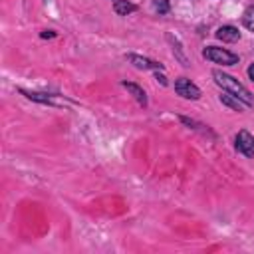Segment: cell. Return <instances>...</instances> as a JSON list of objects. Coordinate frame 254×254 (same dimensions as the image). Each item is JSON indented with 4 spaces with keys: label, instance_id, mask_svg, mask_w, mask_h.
Here are the masks:
<instances>
[{
    "label": "cell",
    "instance_id": "1",
    "mask_svg": "<svg viewBox=\"0 0 254 254\" xmlns=\"http://www.w3.org/2000/svg\"><path fill=\"white\" fill-rule=\"evenodd\" d=\"M212 77H214V81H216L222 89H226L228 93H232L234 97H238L244 105H254V97H252V93H250L242 83H238L232 75L222 73V71H212Z\"/></svg>",
    "mask_w": 254,
    "mask_h": 254
},
{
    "label": "cell",
    "instance_id": "2",
    "mask_svg": "<svg viewBox=\"0 0 254 254\" xmlns=\"http://www.w3.org/2000/svg\"><path fill=\"white\" fill-rule=\"evenodd\" d=\"M202 56L206 60H210L214 64H222V65H234V64H238V56L236 54H232V52H228L224 48H216V46L204 48Z\"/></svg>",
    "mask_w": 254,
    "mask_h": 254
},
{
    "label": "cell",
    "instance_id": "3",
    "mask_svg": "<svg viewBox=\"0 0 254 254\" xmlns=\"http://www.w3.org/2000/svg\"><path fill=\"white\" fill-rule=\"evenodd\" d=\"M175 91H177L179 95L187 97V99H198V97H200V89H198L190 79H187V77H179V79L175 81Z\"/></svg>",
    "mask_w": 254,
    "mask_h": 254
},
{
    "label": "cell",
    "instance_id": "4",
    "mask_svg": "<svg viewBox=\"0 0 254 254\" xmlns=\"http://www.w3.org/2000/svg\"><path fill=\"white\" fill-rule=\"evenodd\" d=\"M236 149L246 155V157H252L254 155V137L248 133V131H240L236 135Z\"/></svg>",
    "mask_w": 254,
    "mask_h": 254
},
{
    "label": "cell",
    "instance_id": "5",
    "mask_svg": "<svg viewBox=\"0 0 254 254\" xmlns=\"http://www.w3.org/2000/svg\"><path fill=\"white\" fill-rule=\"evenodd\" d=\"M216 38L222 40V42H236L240 38V32L234 26H222V28L216 30Z\"/></svg>",
    "mask_w": 254,
    "mask_h": 254
},
{
    "label": "cell",
    "instance_id": "6",
    "mask_svg": "<svg viewBox=\"0 0 254 254\" xmlns=\"http://www.w3.org/2000/svg\"><path fill=\"white\" fill-rule=\"evenodd\" d=\"M127 58H129V62H133L137 67H145V69H163L161 64L151 62V60H147V58H141V56H135V54H129Z\"/></svg>",
    "mask_w": 254,
    "mask_h": 254
},
{
    "label": "cell",
    "instance_id": "7",
    "mask_svg": "<svg viewBox=\"0 0 254 254\" xmlns=\"http://www.w3.org/2000/svg\"><path fill=\"white\" fill-rule=\"evenodd\" d=\"M220 101H222L224 105H228V107L236 109V111H242V109H244V103H242L238 97H234L232 93H228V91H224V93L220 95Z\"/></svg>",
    "mask_w": 254,
    "mask_h": 254
},
{
    "label": "cell",
    "instance_id": "8",
    "mask_svg": "<svg viewBox=\"0 0 254 254\" xmlns=\"http://www.w3.org/2000/svg\"><path fill=\"white\" fill-rule=\"evenodd\" d=\"M113 10H115L117 14H121V16H127L129 12H135V10H137V6H135V4H131V2H127V0H115Z\"/></svg>",
    "mask_w": 254,
    "mask_h": 254
},
{
    "label": "cell",
    "instance_id": "9",
    "mask_svg": "<svg viewBox=\"0 0 254 254\" xmlns=\"http://www.w3.org/2000/svg\"><path fill=\"white\" fill-rule=\"evenodd\" d=\"M123 85H125V87H127V89L133 93V97H135V99H137L141 105H147V97H145V91H143L141 87H137L135 83H123Z\"/></svg>",
    "mask_w": 254,
    "mask_h": 254
},
{
    "label": "cell",
    "instance_id": "10",
    "mask_svg": "<svg viewBox=\"0 0 254 254\" xmlns=\"http://www.w3.org/2000/svg\"><path fill=\"white\" fill-rule=\"evenodd\" d=\"M242 24H244L250 32H254V6H248V8L244 10V14H242Z\"/></svg>",
    "mask_w": 254,
    "mask_h": 254
},
{
    "label": "cell",
    "instance_id": "11",
    "mask_svg": "<svg viewBox=\"0 0 254 254\" xmlns=\"http://www.w3.org/2000/svg\"><path fill=\"white\" fill-rule=\"evenodd\" d=\"M155 10H157L159 14H165V12L169 10V4H167V0H157V2H155Z\"/></svg>",
    "mask_w": 254,
    "mask_h": 254
},
{
    "label": "cell",
    "instance_id": "12",
    "mask_svg": "<svg viewBox=\"0 0 254 254\" xmlns=\"http://www.w3.org/2000/svg\"><path fill=\"white\" fill-rule=\"evenodd\" d=\"M248 75H250V79L254 81V64H252V65L248 67Z\"/></svg>",
    "mask_w": 254,
    "mask_h": 254
}]
</instances>
